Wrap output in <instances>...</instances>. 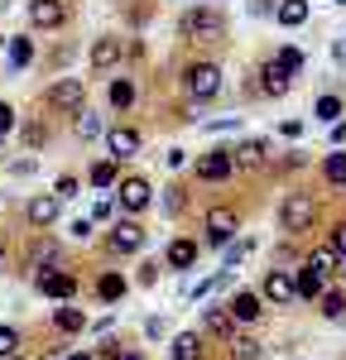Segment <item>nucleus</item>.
Returning <instances> with one entry per match:
<instances>
[{
  "instance_id": "obj_1",
  "label": "nucleus",
  "mask_w": 346,
  "mask_h": 360,
  "mask_svg": "<svg viewBox=\"0 0 346 360\" xmlns=\"http://www.w3.org/2000/svg\"><path fill=\"white\" fill-rule=\"evenodd\" d=\"M178 34H183V39H222V34H226V15L212 10V5H198V10H188V15L178 20Z\"/></svg>"
},
{
  "instance_id": "obj_2",
  "label": "nucleus",
  "mask_w": 346,
  "mask_h": 360,
  "mask_svg": "<svg viewBox=\"0 0 346 360\" xmlns=\"http://www.w3.org/2000/svg\"><path fill=\"white\" fill-rule=\"evenodd\" d=\"M279 221H284L288 236L308 231V226L317 221V202H313V193H288V197H284V207H279Z\"/></svg>"
},
{
  "instance_id": "obj_3",
  "label": "nucleus",
  "mask_w": 346,
  "mask_h": 360,
  "mask_svg": "<svg viewBox=\"0 0 346 360\" xmlns=\"http://www.w3.org/2000/svg\"><path fill=\"white\" fill-rule=\"evenodd\" d=\"M183 86H188V96L207 101V96L222 91V68H217V63H193V68L183 72Z\"/></svg>"
},
{
  "instance_id": "obj_4",
  "label": "nucleus",
  "mask_w": 346,
  "mask_h": 360,
  "mask_svg": "<svg viewBox=\"0 0 346 360\" xmlns=\"http://www.w3.org/2000/svg\"><path fill=\"white\" fill-rule=\"evenodd\" d=\"M236 226H241L236 207H207V217H202V231H207L212 245H226L231 236H236Z\"/></svg>"
},
{
  "instance_id": "obj_5",
  "label": "nucleus",
  "mask_w": 346,
  "mask_h": 360,
  "mask_svg": "<svg viewBox=\"0 0 346 360\" xmlns=\"http://www.w3.org/2000/svg\"><path fill=\"white\" fill-rule=\"evenodd\" d=\"M82 96H86V86H82V77H68V82H53L49 86V106L53 111H82Z\"/></svg>"
},
{
  "instance_id": "obj_6",
  "label": "nucleus",
  "mask_w": 346,
  "mask_h": 360,
  "mask_svg": "<svg viewBox=\"0 0 346 360\" xmlns=\"http://www.w3.org/2000/svg\"><path fill=\"white\" fill-rule=\"evenodd\" d=\"M29 25H34V29L68 25V5H63V0H34V5H29Z\"/></svg>"
},
{
  "instance_id": "obj_7",
  "label": "nucleus",
  "mask_w": 346,
  "mask_h": 360,
  "mask_svg": "<svg viewBox=\"0 0 346 360\" xmlns=\"http://www.w3.org/2000/svg\"><path fill=\"white\" fill-rule=\"evenodd\" d=\"M226 154H231V168H260L269 159V139H245V144H236Z\"/></svg>"
},
{
  "instance_id": "obj_8",
  "label": "nucleus",
  "mask_w": 346,
  "mask_h": 360,
  "mask_svg": "<svg viewBox=\"0 0 346 360\" xmlns=\"http://www.w3.org/2000/svg\"><path fill=\"white\" fill-rule=\"evenodd\" d=\"M260 293H264L274 307L293 303V278H288V269H269V274H264V283H260Z\"/></svg>"
},
{
  "instance_id": "obj_9",
  "label": "nucleus",
  "mask_w": 346,
  "mask_h": 360,
  "mask_svg": "<svg viewBox=\"0 0 346 360\" xmlns=\"http://www.w3.org/2000/svg\"><path fill=\"white\" fill-rule=\"evenodd\" d=\"M198 178H202V183H226V178H231V154H226V149L202 154V159H198Z\"/></svg>"
},
{
  "instance_id": "obj_10",
  "label": "nucleus",
  "mask_w": 346,
  "mask_h": 360,
  "mask_svg": "<svg viewBox=\"0 0 346 360\" xmlns=\"http://www.w3.org/2000/svg\"><path fill=\"white\" fill-rule=\"evenodd\" d=\"M144 245V231L135 221H115L111 231V250H120V255H135V250Z\"/></svg>"
},
{
  "instance_id": "obj_11",
  "label": "nucleus",
  "mask_w": 346,
  "mask_h": 360,
  "mask_svg": "<svg viewBox=\"0 0 346 360\" xmlns=\"http://www.w3.org/2000/svg\"><path fill=\"white\" fill-rule=\"evenodd\" d=\"M120 207H125V212H144V207H149V183H144V178H125V183H120Z\"/></svg>"
},
{
  "instance_id": "obj_12",
  "label": "nucleus",
  "mask_w": 346,
  "mask_h": 360,
  "mask_svg": "<svg viewBox=\"0 0 346 360\" xmlns=\"http://www.w3.org/2000/svg\"><path fill=\"white\" fill-rule=\"evenodd\" d=\"M115 63H120V39H96L91 44V68L96 72H111Z\"/></svg>"
},
{
  "instance_id": "obj_13",
  "label": "nucleus",
  "mask_w": 346,
  "mask_h": 360,
  "mask_svg": "<svg viewBox=\"0 0 346 360\" xmlns=\"http://www.w3.org/2000/svg\"><path fill=\"white\" fill-rule=\"evenodd\" d=\"M39 293H49V298H63V303H68V298L77 293V278H72V274H39Z\"/></svg>"
},
{
  "instance_id": "obj_14",
  "label": "nucleus",
  "mask_w": 346,
  "mask_h": 360,
  "mask_svg": "<svg viewBox=\"0 0 346 360\" xmlns=\"http://www.w3.org/2000/svg\"><path fill=\"white\" fill-rule=\"evenodd\" d=\"M293 298H322V274H317L313 264L298 269V278H293Z\"/></svg>"
},
{
  "instance_id": "obj_15",
  "label": "nucleus",
  "mask_w": 346,
  "mask_h": 360,
  "mask_svg": "<svg viewBox=\"0 0 346 360\" xmlns=\"http://www.w3.org/2000/svg\"><path fill=\"white\" fill-rule=\"evenodd\" d=\"M202 327H207V336H236V322H231V312L226 307H207V317H202Z\"/></svg>"
},
{
  "instance_id": "obj_16",
  "label": "nucleus",
  "mask_w": 346,
  "mask_h": 360,
  "mask_svg": "<svg viewBox=\"0 0 346 360\" xmlns=\"http://www.w3.org/2000/svg\"><path fill=\"white\" fill-rule=\"evenodd\" d=\"M106 144H111L115 159H130V154L140 149V135H135V130H125V125H115L111 135H106Z\"/></svg>"
},
{
  "instance_id": "obj_17",
  "label": "nucleus",
  "mask_w": 346,
  "mask_h": 360,
  "mask_svg": "<svg viewBox=\"0 0 346 360\" xmlns=\"http://www.w3.org/2000/svg\"><path fill=\"white\" fill-rule=\"evenodd\" d=\"M226 312H231V322H255L260 317V298L255 293H236L226 303Z\"/></svg>"
},
{
  "instance_id": "obj_18",
  "label": "nucleus",
  "mask_w": 346,
  "mask_h": 360,
  "mask_svg": "<svg viewBox=\"0 0 346 360\" xmlns=\"http://www.w3.org/2000/svg\"><path fill=\"white\" fill-rule=\"evenodd\" d=\"M274 15H279V25L298 29L303 20H308V0H279V5H274Z\"/></svg>"
},
{
  "instance_id": "obj_19",
  "label": "nucleus",
  "mask_w": 346,
  "mask_h": 360,
  "mask_svg": "<svg viewBox=\"0 0 346 360\" xmlns=\"http://www.w3.org/2000/svg\"><path fill=\"white\" fill-rule=\"evenodd\" d=\"M173 360H202V336L198 332H178L173 336Z\"/></svg>"
},
{
  "instance_id": "obj_20",
  "label": "nucleus",
  "mask_w": 346,
  "mask_h": 360,
  "mask_svg": "<svg viewBox=\"0 0 346 360\" xmlns=\"http://www.w3.org/2000/svg\"><path fill=\"white\" fill-rule=\"evenodd\" d=\"M226 360H260L255 336H226Z\"/></svg>"
},
{
  "instance_id": "obj_21",
  "label": "nucleus",
  "mask_w": 346,
  "mask_h": 360,
  "mask_svg": "<svg viewBox=\"0 0 346 360\" xmlns=\"http://www.w3.org/2000/svg\"><path fill=\"white\" fill-rule=\"evenodd\" d=\"M29 221L34 226H53L58 221V197H34V202H29Z\"/></svg>"
},
{
  "instance_id": "obj_22",
  "label": "nucleus",
  "mask_w": 346,
  "mask_h": 360,
  "mask_svg": "<svg viewBox=\"0 0 346 360\" xmlns=\"http://www.w3.org/2000/svg\"><path fill=\"white\" fill-rule=\"evenodd\" d=\"M193 259H198V245H193V240H173L169 245V264L173 269H188Z\"/></svg>"
},
{
  "instance_id": "obj_23",
  "label": "nucleus",
  "mask_w": 346,
  "mask_h": 360,
  "mask_svg": "<svg viewBox=\"0 0 346 360\" xmlns=\"http://www.w3.org/2000/svg\"><path fill=\"white\" fill-rule=\"evenodd\" d=\"M29 58H34V44H29L25 34H15V39H10V68L20 72V68H25Z\"/></svg>"
},
{
  "instance_id": "obj_24",
  "label": "nucleus",
  "mask_w": 346,
  "mask_h": 360,
  "mask_svg": "<svg viewBox=\"0 0 346 360\" xmlns=\"http://www.w3.org/2000/svg\"><path fill=\"white\" fill-rule=\"evenodd\" d=\"M130 101H135V82H130V77H115V82H111V106H115V111H125Z\"/></svg>"
},
{
  "instance_id": "obj_25",
  "label": "nucleus",
  "mask_w": 346,
  "mask_h": 360,
  "mask_svg": "<svg viewBox=\"0 0 346 360\" xmlns=\"http://www.w3.org/2000/svg\"><path fill=\"white\" fill-rule=\"evenodd\" d=\"M82 327H86L82 307H58V332H82Z\"/></svg>"
},
{
  "instance_id": "obj_26",
  "label": "nucleus",
  "mask_w": 346,
  "mask_h": 360,
  "mask_svg": "<svg viewBox=\"0 0 346 360\" xmlns=\"http://www.w3.org/2000/svg\"><path fill=\"white\" fill-rule=\"evenodd\" d=\"M72 130H77V139H96V135H101V115L77 111V120H72Z\"/></svg>"
},
{
  "instance_id": "obj_27",
  "label": "nucleus",
  "mask_w": 346,
  "mask_h": 360,
  "mask_svg": "<svg viewBox=\"0 0 346 360\" xmlns=\"http://www.w3.org/2000/svg\"><path fill=\"white\" fill-rule=\"evenodd\" d=\"M274 68H279L284 77H293V72H303V53H298V49H279V58H274Z\"/></svg>"
},
{
  "instance_id": "obj_28",
  "label": "nucleus",
  "mask_w": 346,
  "mask_h": 360,
  "mask_svg": "<svg viewBox=\"0 0 346 360\" xmlns=\"http://www.w3.org/2000/svg\"><path fill=\"white\" fill-rule=\"evenodd\" d=\"M96 293H101L106 303H115V298L125 293V278H120V274H101V283H96Z\"/></svg>"
},
{
  "instance_id": "obj_29",
  "label": "nucleus",
  "mask_w": 346,
  "mask_h": 360,
  "mask_svg": "<svg viewBox=\"0 0 346 360\" xmlns=\"http://www.w3.org/2000/svg\"><path fill=\"white\" fill-rule=\"evenodd\" d=\"M322 317L342 322V317H346V293H322Z\"/></svg>"
},
{
  "instance_id": "obj_30",
  "label": "nucleus",
  "mask_w": 346,
  "mask_h": 360,
  "mask_svg": "<svg viewBox=\"0 0 346 360\" xmlns=\"http://www.w3.org/2000/svg\"><path fill=\"white\" fill-rule=\"evenodd\" d=\"M322 173H327V183H337V188H346V154H332V159L322 164Z\"/></svg>"
},
{
  "instance_id": "obj_31",
  "label": "nucleus",
  "mask_w": 346,
  "mask_h": 360,
  "mask_svg": "<svg viewBox=\"0 0 346 360\" xmlns=\"http://www.w3.org/2000/svg\"><path fill=\"white\" fill-rule=\"evenodd\" d=\"M264 91H269V96H284V91H288V77L274 68V63L264 68Z\"/></svg>"
},
{
  "instance_id": "obj_32",
  "label": "nucleus",
  "mask_w": 346,
  "mask_h": 360,
  "mask_svg": "<svg viewBox=\"0 0 346 360\" xmlns=\"http://www.w3.org/2000/svg\"><path fill=\"white\" fill-rule=\"evenodd\" d=\"M308 264H313L317 274H327V269L337 264V250H332V245H327V250H313V259H308Z\"/></svg>"
},
{
  "instance_id": "obj_33",
  "label": "nucleus",
  "mask_w": 346,
  "mask_h": 360,
  "mask_svg": "<svg viewBox=\"0 0 346 360\" xmlns=\"http://www.w3.org/2000/svg\"><path fill=\"white\" fill-rule=\"evenodd\" d=\"M15 351H20V332L15 327H0V360L15 356Z\"/></svg>"
},
{
  "instance_id": "obj_34",
  "label": "nucleus",
  "mask_w": 346,
  "mask_h": 360,
  "mask_svg": "<svg viewBox=\"0 0 346 360\" xmlns=\"http://www.w3.org/2000/svg\"><path fill=\"white\" fill-rule=\"evenodd\" d=\"M337 115H342V101L337 96H322L317 101V120H337Z\"/></svg>"
},
{
  "instance_id": "obj_35",
  "label": "nucleus",
  "mask_w": 346,
  "mask_h": 360,
  "mask_svg": "<svg viewBox=\"0 0 346 360\" xmlns=\"http://www.w3.org/2000/svg\"><path fill=\"white\" fill-rule=\"evenodd\" d=\"M91 183H96V188H111L115 183V164H96L91 168Z\"/></svg>"
},
{
  "instance_id": "obj_36",
  "label": "nucleus",
  "mask_w": 346,
  "mask_h": 360,
  "mask_svg": "<svg viewBox=\"0 0 346 360\" xmlns=\"http://www.w3.org/2000/svg\"><path fill=\"white\" fill-rule=\"evenodd\" d=\"M207 130H212V135H231V130H241V115H226V120H212Z\"/></svg>"
},
{
  "instance_id": "obj_37",
  "label": "nucleus",
  "mask_w": 346,
  "mask_h": 360,
  "mask_svg": "<svg viewBox=\"0 0 346 360\" xmlns=\"http://www.w3.org/2000/svg\"><path fill=\"white\" fill-rule=\"evenodd\" d=\"M58 202H63V197H77V178H72V173H68V178H58Z\"/></svg>"
},
{
  "instance_id": "obj_38",
  "label": "nucleus",
  "mask_w": 346,
  "mask_h": 360,
  "mask_svg": "<svg viewBox=\"0 0 346 360\" xmlns=\"http://www.w3.org/2000/svg\"><path fill=\"white\" fill-rule=\"evenodd\" d=\"M68 236H72V240H86V236H91V221H86V217H77V221L68 226Z\"/></svg>"
},
{
  "instance_id": "obj_39",
  "label": "nucleus",
  "mask_w": 346,
  "mask_h": 360,
  "mask_svg": "<svg viewBox=\"0 0 346 360\" xmlns=\"http://www.w3.org/2000/svg\"><path fill=\"white\" fill-rule=\"evenodd\" d=\"M164 207H169V212H183V188H169V197H164Z\"/></svg>"
},
{
  "instance_id": "obj_40",
  "label": "nucleus",
  "mask_w": 346,
  "mask_h": 360,
  "mask_svg": "<svg viewBox=\"0 0 346 360\" xmlns=\"http://www.w3.org/2000/svg\"><path fill=\"white\" fill-rule=\"evenodd\" d=\"M115 217V207H111V197H101V202H96V221H111Z\"/></svg>"
},
{
  "instance_id": "obj_41",
  "label": "nucleus",
  "mask_w": 346,
  "mask_h": 360,
  "mask_svg": "<svg viewBox=\"0 0 346 360\" xmlns=\"http://www.w3.org/2000/svg\"><path fill=\"white\" fill-rule=\"evenodd\" d=\"M332 250L346 259V226H337V231H332Z\"/></svg>"
},
{
  "instance_id": "obj_42",
  "label": "nucleus",
  "mask_w": 346,
  "mask_h": 360,
  "mask_svg": "<svg viewBox=\"0 0 346 360\" xmlns=\"http://www.w3.org/2000/svg\"><path fill=\"white\" fill-rule=\"evenodd\" d=\"M10 130H15V111H10V106H0V135H10Z\"/></svg>"
},
{
  "instance_id": "obj_43",
  "label": "nucleus",
  "mask_w": 346,
  "mask_h": 360,
  "mask_svg": "<svg viewBox=\"0 0 346 360\" xmlns=\"http://www.w3.org/2000/svg\"><path fill=\"white\" fill-rule=\"evenodd\" d=\"M346 139V120H332V144H342Z\"/></svg>"
},
{
  "instance_id": "obj_44",
  "label": "nucleus",
  "mask_w": 346,
  "mask_h": 360,
  "mask_svg": "<svg viewBox=\"0 0 346 360\" xmlns=\"http://www.w3.org/2000/svg\"><path fill=\"white\" fill-rule=\"evenodd\" d=\"M269 10H274L269 0H250V15H269Z\"/></svg>"
},
{
  "instance_id": "obj_45",
  "label": "nucleus",
  "mask_w": 346,
  "mask_h": 360,
  "mask_svg": "<svg viewBox=\"0 0 346 360\" xmlns=\"http://www.w3.org/2000/svg\"><path fill=\"white\" fill-rule=\"evenodd\" d=\"M332 53H337V63L346 68V39H337V44H332Z\"/></svg>"
},
{
  "instance_id": "obj_46",
  "label": "nucleus",
  "mask_w": 346,
  "mask_h": 360,
  "mask_svg": "<svg viewBox=\"0 0 346 360\" xmlns=\"http://www.w3.org/2000/svg\"><path fill=\"white\" fill-rule=\"evenodd\" d=\"M111 360H140V356H135V351H115Z\"/></svg>"
},
{
  "instance_id": "obj_47",
  "label": "nucleus",
  "mask_w": 346,
  "mask_h": 360,
  "mask_svg": "<svg viewBox=\"0 0 346 360\" xmlns=\"http://www.w3.org/2000/svg\"><path fill=\"white\" fill-rule=\"evenodd\" d=\"M68 360H96V356H91V351H77V356H68Z\"/></svg>"
},
{
  "instance_id": "obj_48",
  "label": "nucleus",
  "mask_w": 346,
  "mask_h": 360,
  "mask_svg": "<svg viewBox=\"0 0 346 360\" xmlns=\"http://www.w3.org/2000/svg\"><path fill=\"white\" fill-rule=\"evenodd\" d=\"M342 278H346V259H342Z\"/></svg>"
},
{
  "instance_id": "obj_49",
  "label": "nucleus",
  "mask_w": 346,
  "mask_h": 360,
  "mask_svg": "<svg viewBox=\"0 0 346 360\" xmlns=\"http://www.w3.org/2000/svg\"><path fill=\"white\" fill-rule=\"evenodd\" d=\"M5 360H20V356H5Z\"/></svg>"
}]
</instances>
